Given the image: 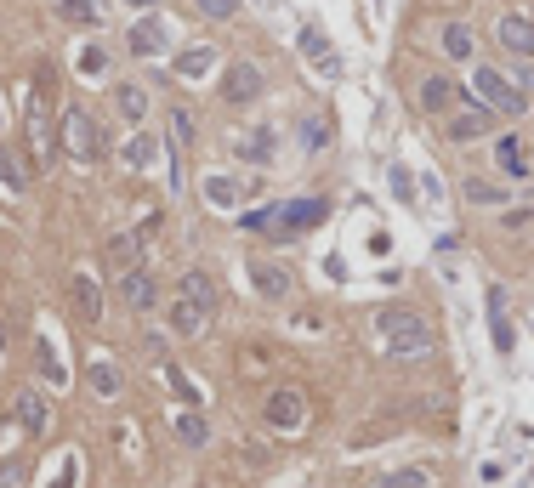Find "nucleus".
<instances>
[{"label":"nucleus","mask_w":534,"mask_h":488,"mask_svg":"<svg viewBox=\"0 0 534 488\" xmlns=\"http://www.w3.org/2000/svg\"><path fill=\"white\" fill-rule=\"evenodd\" d=\"M205 205H211V210H233V205H239V182H233V176H205Z\"/></svg>","instance_id":"nucleus-19"},{"label":"nucleus","mask_w":534,"mask_h":488,"mask_svg":"<svg viewBox=\"0 0 534 488\" xmlns=\"http://www.w3.org/2000/svg\"><path fill=\"white\" fill-rule=\"evenodd\" d=\"M302 420H307V398L296 386H273L267 392V426L273 432H302Z\"/></svg>","instance_id":"nucleus-4"},{"label":"nucleus","mask_w":534,"mask_h":488,"mask_svg":"<svg viewBox=\"0 0 534 488\" xmlns=\"http://www.w3.org/2000/svg\"><path fill=\"white\" fill-rule=\"evenodd\" d=\"M108 256L120 262V273H131V267H137V233H120V239L108 244Z\"/></svg>","instance_id":"nucleus-32"},{"label":"nucleus","mask_w":534,"mask_h":488,"mask_svg":"<svg viewBox=\"0 0 534 488\" xmlns=\"http://www.w3.org/2000/svg\"><path fill=\"white\" fill-rule=\"evenodd\" d=\"M154 154H160V142H154V137H131V142L120 148V159L131 165V171H143V165H154Z\"/></svg>","instance_id":"nucleus-25"},{"label":"nucleus","mask_w":534,"mask_h":488,"mask_svg":"<svg viewBox=\"0 0 534 488\" xmlns=\"http://www.w3.org/2000/svg\"><path fill=\"white\" fill-rule=\"evenodd\" d=\"M466 199H472V205H500V199H506V188H500V182L472 176V182H466Z\"/></svg>","instance_id":"nucleus-31"},{"label":"nucleus","mask_w":534,"mask_h":488,"mask_svg":"<svg viewBox=\"0 0 534 488\" xmlns=\"http://www.w3.org/2000/svg\"><path fill=\"white\" fill-rule=\"evenodd\" d=\"M375 330H381V341H387L392 358H421V352H432V324L421 313H410V307L375 313Z\"/></svg>","instance_id":"nucleus-1"},{"label":"nucleus","mask_w":534,"mask_h":488,"mask_svg":"<svg viewBox=\"0 0 534 488\" xmlns=\"http://www.w3.org/2000/svg\"><path fill=\"white\" fill-rule=\"evenodd\" d=\"M171 386H177V398L188 403V409H199V392H194V381H188L182 369H171Z\"/></svg>","instance_id":"nucleus-38"},{"label":"nucleus","mask_w":534,"mask_h":488,"mask_svg":"<svg viewBox=\"0 0 534 488\" xmlns=\"http://www.w3.org/2000/svg\"><path fill=\"white\" fill-rule=\"evenodd\" d=\"M273 148H279V142H273V131H245V137H239V159H250V165H267V159H273Z\"/></svg>","instance_id":"nucleus-21"},{"label":"nucleus","mask_w":534,"mask_h":488,"mask_svg":"<svg viewBox=\"0 0 534 488\" xmlns=\"http://www.w3.org/2000/svg\"><path fill=\"white\" fill-rule=\"evenodd\" d=\"M171 137H177V142H194V114H188V108H177V114H171Z\"/></svg>","instance_id":"nucleus-36"},{"label":"nucleus","mask_w":534,"mask_h":488,"mask_svg":"<svg viewBox=\"0 0 534 488\" xmlns=\"http://www.w3.org/2000/svg\"><path fill=\"white\" fill-rule=\"evenodd\" d=\"M108 69V57L97 52V46H86V52H80V74H103Z\"/></svg>","instance_id":"nucleus-39"},{"label":"nucleus","mask_w":534,"mask_h":488,"mask_svg":"<svg viewBox=\"0 0 534 488\" xmlns=\"http://www.w3.org/2000/svg\"><path fill=\"white\" fill-rule=\"evenodd\" d=\"M444 52L455 57V63L472 57V29H466V23H449V29H444Z\"/></svg>","instance_id":"nucleus-28"},{"label":"nucleus","mask_w":534,"mask_h":488,"mask_svg":"<svg viewBox=\"0 0 534 488\" xmlns=\"http://www.w3.org/2000/svg\"><path fill=\"white\" fill-rule=\"evenodd\" d=\"M120 301L131 313H148V307L160 301V290H154V279H148L143 267H131V273H120Z\"/></svg>","instance_id":"nucleus-10"},{"label":"nucleus","mask_w":534,"mask_h":488,"mask_svg":"<svg viewBox=\"0 0 534 488\" xmlns=\"http://www.w3.org/2000/svg\"><path fill=\"white\" fill-rule=\"evenodd\" d=\"M63 148H69L80 165L103 159V131H97V120H91L86 108H63Z\"/></svg>","instance_id":"nucleus-3"},{"label":"nucleus","mask_w":534,"mask_h":488,"mask_svg":"<svg viewBox=\"0 0 534 488\" xmlns=\"http://www.w3.org/2000/svg\"><path fill=\"white\" fill-rule=\"evenodd\" d=\"M12 409H18V426H23V432H46V420H52V403L40 398L35 386H23L18 398H12Z\"/></svg>","instance_id":"nucleus-12"},{"label":"nucleus","mask_w":534,"mask_h":488,"mask_svg":"<svg viewBox=\"0 0 534 488\" xmlns=\"http://www.w3.org/2000/svg\"><path fill=\"white\" fill-rule=\"evenodd\" d=\"M0 352H6V324H0Z\"/></svg>","instance_id":"nucleus-42"},{"label":"nucleus","mask_w":534,"mask_h":488,"mask_svg":"<svg viewBox=\"0 0 534 488\" xmlns=\"http://www.w3.org/2000/svg\"><path fill=\"white\" fill-rule=\"evenodd\" d=\"M273 210H279V227H273V233H302V227H319L324 216H330L324 199H290V205H273Z\"/></svg>","instance_id":"nucleus-6"},{"label":"nucleus","mask_w":534,"mask_h":488,"mask_svg":"<svg viewBox=\"0 0 534 488\" xmlns=\"http://www.w3.org/2000/svg\"><path fill=\"white\" fill-rule=\"evenodd\" d=\"M495 131V114L489 108H461V114H449V142H478Z\"/></svg>","instance_id":"nucleus-9"},{"label":"nucleus","mask_w":534,"mask_h":488,"mask_svg":"<svg viewBox=\"0 0 534 488\" xmlns=\"http://www.w3.org/2000/svg\"><path fill=\"white\" fill-rule=\"evenodd\" d=\"M74 483H80V466H74V454H69V460H63V466H57L52 488H74Z\"/></svg>","instance_id":"nucleus-40"},{"label":"nucleus","mask_w":534,"mask_h":488,"mask_svg":"<svg viewBox=\"0 0 534 488\" xmlns=\"http://www.w3.org/2000/svg\"><path fill=\"white\" fill-rule=\"evenodd\" d=\"M57 6H63V18H69V23H86V29H91V23H103L97 0H57Z\"/></svg>","instance_id":"nucleus-30"},{"label":"nucleus","mask_w":534,"mask_h":488,"mask_svg":"<svg viewBox=\"0 0 534 488\" xmlns=\"http://www.w3.org/2000/svg\"><path fill=\"white\" fill-rule=\"evenodd\" d=\"M131 6H148V0H131Z\"/></svg>","instance_id":"nucleus-43"},{"label":"nucleus","mask_w":534,"mask_h":488,"mask_svg":"<svg viewBox=\"0 0 534 488\" xmlns=\"http://www.w3.org/2000/svg\"><path fill=\"white\" fill-rule=\"evenodd\" d=\"M455 103H461V86H455V80H444V74L421 86V108H427V114H449Z\"/></svg>","instance_id":"nucleus-15"},{"label":"nucleus","mask_w":534,"mask_h":488,"mask_svg":"<svg viewBox=\"0 0 534 488\" xmlns=\"http://www.w3.org/2000/svg\"><path fill=\"white\" fill-rule=\"evenodd\" d=\"M23 471H29V460H23V454H6V460H0V488H18Z\"/></svg>","instance_id":"nucleus-34"},{"label":"nucleus","mask_w":534,"mask_h":488,"mask_svg":"<svg viewBox=\"0 0 534 488\" xmlns=\"http://www.w3.org/2000/svg\"><path fill=\"white\" fill-rule=\"evenodd\" d=\"M74 307L86 313V324H97V318H103V290H97V279H91V273H74Z\"/></svg>","instance_id":"nucleus-16"},{"label":"nucleus","mask_w":534,"mask_h":488,"mask_svg":"<svg viewBox=\"0 0 534 488\" xmlns=\"http://www.w3.org/2000/svg\"><path fill=\"white\" fill-rule=\"evenodd\" d=\"M472 91L489 114H506V120H523L529 114V91H517V80H506L500 69H478L472 74Z\"/></svg>","instance_id":"nucleus-2"},{"label":"nucleus","mask_w":534,"mask_h":488,"mask_svg":"<svg viewBox=\"0 0 534 488\" xmlns=\"http://www.w3.org/2000/svg\"><path fill=\"white\" fill-rule=\"evenodd\" d=\"M35 358H40V364H46V381H52V386H63V381H69V369L57 364V347H52V335H40V341H35Z\"/></svg>","instance_id":"nucleus-26"},{"label":"nucleus","mask_w":534,"mask_h":488,"mask_svg":"<svg viewBox=\"0 0 534 488\" xmlns=\"http://www.w3.org/2000/svg\"><path fill=\"white\" fill-rule=\"evenodd\" d=\"M114 108H120V120H131V125H143V114H148V91L143 86H114Z\"/></svg>","instance_id":"nucleus-17"},{"label":"nucleus","mask_w":534,"mask_h":488,"mask_svg":"<svg viewBox=\"0 0 534 488\" xmlns=\"http://www.w3.org/2000/svg\"><path fill=\"white\" fill-rule=\"evenodd\" d=\"M131 52H137V57H160L165 52V23L160 18L131 23Z\"/></svg>","instance_id":"nucleus-14"},{"label":"nucleus","mask_w":534,"mask_h":488,"mask_svg":"<svg viewBox=\"0 0 534 488\" xmlns=\"http://www.w3.org/2000/svg\"><path fill=\"white\" fill-rule=\"evenodd\" d=\"M177 437H182V443H188V449H199V443L211 437V426H205V420H199L194 409H188V415H177Z\"/></svg>","instance_id":"nucleus-29"},{"label":"nucleus","mask_w":534,"mask_h":488,"mask_svg":"<svg viewBox=\"0 0 534 488\" xmlns=\"http://www.w3.org/2000/svg\"><path fill=\"white\" fill-rule=\"evenodd\" d=\"M324 142H330V125H324V120H302V148H307V154L324 148Z\"/></svg>","instance_id":"nucleus-35"},{"label":"nucleus","mask_w":534,"mask_h":488,"mask_svg":"<svg viewBox=\"0 0 534 488\" xmlns=\"http://www.w3.org/2000/svg\"><path fill=\"white\" fill-rule=\"evenodd\" d=\"M205 324H211V307H199V301H188V296L171 301V330L177 335H205Z\"/></svg>","instance_id":"nucleus-13"},{"label":"nucleus","mask_w":534,"mask_h":488,"mask_svg":"<svg viewBox=\"0 0 534 488\" xmlns=\"http://www.w3.org/2000/svg\"><path fill=\"white\" fill-rule=\"evenodd\" d=\"M392 193H398V199H410V193H415V182H410L404 165H392Z\"/></svg>","instance_id":"nucleus-41"},{"label":"nucleus","mask_w":534,"mask_h":488,"mask_svg":"<svg viewBox=\"0 0 534 488\" xmlns=\"http://www.w3.org/2000/svg\"><path fill=\"white\" fill-rule=\"evenodd\" d=\"M495 154H500V165H506L512 176L529 171V154H523V142H517V137H500V142H495Z\"/></svg>","instance_id":"nucleus-27"},{"label":"nucleus","mask_w":534,"mask_h":488,"mask_svg":"<svg viewBox=\"0 0 534 488\" xmlns=\"http://www.w3.org/2000/svg\"><path fill=\"white\" fill-rule=\"evenodd\" d=\"M177 296H188V301H199V307H216V284H211V273H182V284H177Z\"/></svg>","instance_id":"nucleus-20"},{"label":"nucleus","mask_w":534,"mask_h":488,"mask_svg":"<svg viewBox=\"0 0 534 488\" xmlns=\"http://www.w3.org/2000/svg\"><path fill=\"white\" fill-rule=\"evenodd\" d=\"M29 142H35V154H40V165L52 159V125H46V108H29Z\"/></svg>","instance_id":"nucleus-23"},{"label":"nucleus","mask_w":534,"mask_h":488,"mask_svg":"<svg viewBox=\"0 0 534 488\" xmlns=\"http://www.w3.org/2000/svg\"><path fill=\"white\" fill-rule=\"evenodd\" d=\"M0 188H6V193H23V165L6 154V148H0Z\"/></svg>","instance_id":"nucleus-33"},{"label":"nucleus","mask_w":534,"mask_h":488,"mask_svg":"<svg viewBox=\"0 0 534 488\" xmlns=\"http://www.w3.org/2000/svg\"><path fill=\"white\" fill-rule=\"evenodd\" d=\"M262 91H267V80H262L256 63H228V69H222V103L245 108V103H256Z\"/></svg>","instance_id":"nucleus-5"},{"label":"nucleus","mask_w":534,"mask_h":488,"mask_svg":"<svg viewBox=\"0 0 534 488\" xmlns=\"http://www.w3.org/2000/svg\"><path fill=\"white\" fill-rule=\"evenodd\" d=\"M302 57H307V63H319V74H330V80L341 74V57L330 52V35H324V29H313V23L302 29Z\"/></svg>","instance_id":"nucleus-11"},{"label":"nucleus","mask_w":534,"mask_h":488,"mask_svg":"<svg viewBox=\"0 0 534 488\" xmlns=\"http://www.w3.org/2000/svg\"><path fill=\"white\" fill-rule=\"evenodd\" d=\"M194 6L205 18H233V12H239V0H194Z\"/></svg>","instance_id":"nucleus-37"},{"label":"nucleus","mask_w":534,"mask_h":488,"mask_svg":"<svg viewBox=\"0 0 534 488\" xmlns=\"http://www.w3.org/2000/svg\"><path fill=\"white\" fill-rule=\"evenodd\" d=\"M495 35L512 57H534V18L529 12H506V18L495 23Z\"/></svg>","instance_id":"nucleus-7"},{"label":"nucleus","mask_w":534,"mask_h":488,"mask_svg":"<svg viewBox=\"0 0 534 488\" xmlns=\"http://www.w3.org/2000/svg\"><path fill=\"white\" fill-rule=\"evenodd\" d=\"M120 386H125V375H120L114 358H97V364H91V392H97V398H120Z\"/></svg>","instance_id":"nucleus-18"},{"label":"nucleus","mask_w":534,"mask_h":488,"mask_svg":"<svg viewBox=\"0 0 534 488\" xmlns=\"http://www.w3.org/2000/svg\"><path fill=\"white\" fill-rule=\"evenodd\" d=\"M250 284H256V296L285 301L296 279H290V267H279V262H250Z\"/></svg>","instance_id":"nucleus-8"},{"label":"nucleus","mask_w":534,"mask_h":488,"mask_svg":"<svg viewBox=\"0 0 534 488\" xmlns=\"http://www.w3.org/2000/svg\"><path fill=\"white\" fill-rule=\"evenodd\" d=\"M438 477H432V466H404V471H387L375 488H432Z\"/></svg>","instance_id":"nucleus-22"},{"label":"nucleus","mask_w":534,"mask_h":488,"mask_svg":"<svg viewBox=\"0 0 534 488\" xmlns=\"http://www.w3.org/2000/svg\"><path fill=\"white\" fill-rule=\"evenodd\" d=\"M211 63H216L211 46H194V52L177 57V74H182V80H199V74H211Z\"/></svg>","instance_id":"nucleus-24"}]
</instances>
